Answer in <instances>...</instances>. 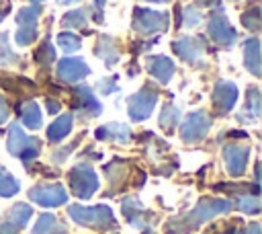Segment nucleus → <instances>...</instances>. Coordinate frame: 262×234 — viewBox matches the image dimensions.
Returning a JSON list of instances; mask_svg holds the SVG:
<instances>
[{
    "mask_svg": "<svg viewBox=\"0 0 262 234\" xmlns=\"http://www.w3.org/2000/svg\"><path fill=\"white\" fill-rule=\"evenodd\" d=\"M115 80H117V76H115V78H104V80L100 82V92H102V94L113 92V90L117 88V82H115Z\"/></svg>",
    "mask_w": 262,
    "mask_h": 234,
    "instance_id": "nucleus-35",
    "label": "nucleus"
},
{
    "mask_svg": "<svg viewBox=\"0 0 262 234\" xmlns=\"http://www.w3.org/2000/svg\"><path fill=\"white\" fill-rule=\"evenodd\" d=\"M209 127H211V117H209L205 111H194V113H190V115L184 119V123L180 125V135H182L184 142L192 144V142L203 140V138L207 135Z\"/></svg>",
    "mask_w": 262,
    "mask_h": 234,
    "instance_id": "nucleus-7",
    "label": "nucleus"
},
{
    "mask_svg": "<svg viewBox=\"0 0 262 234\" xmlns=\"http://www.w3.org/2000/svg\"><path fill=\"white\" fill-rule=\"evenodd\" d=\"M239 209L246 211V213H258V211H260V201H258V197H256V195H254V197H250V195L242 197V199H239Z\"/></svg>",
    "mask_w": 262,
    "mask_h": 234,
    "instance_id": "nucleus-34",
    "label": "nucleus"
},
{
    "mask_svg": "<svg viewBox=\"0 0 262 234\" xmlns=\"http://www.w3.org/2000/svg\"><path fill=\"white\" fill-rule=\"evenodd\" d=\"M20 119H23V123H25L29 129H37V127H41L43 117H41L39 105H37L35 101L25 103V105H23V109H20Z\"/></svg>",
    "mask_w": 262,
    "mask_h": 234,
    "instance_id": "nucleus-20",
    "label": "nucleus"
},
{
    "mask_svg": "<svg viewBox=\"0 0 262 234\" xmlns=\"http://www.w3.org/2000/svg\"><path fill=\"white\" fill-rule=\"evenodd\" d=\"M8 10H10V6H8V4H4V2H0V21L4 18V14H6Z\"/></svg>",
    "mask_w": 262,
    "mask_h": 234,
    "instance_id": "nucleus-39",
    "label": "nucleus"
},
{
    "mask_svg": "<svg viewBox=\"0 0 262 234\" xmlns=\"http://www.w3.org/2000/svg\"><path fill=\"white\" fill-rule=\"evenodd\" d=\"M237 101V88L233 82L221 80L217 82L215 90H213V107L217 109V113H227Z\"/></svg>",
    "mask_w": 262,
    "mask_h": 234,
    "instance_id": "nucleus-11",
    "label": "nucleus"
},
{
    "mask_svg": "<svg viewBox=\"0 0 262 234\" xmlns=\"http://www.w3.org/2000/svg\"><path fill=\"white\" fill-rule=\"evenodd\" d=\"M39 12H41V6H39V4H35V6H25V8H20V10L16 12V23H18L20 27H35Z\"/></svg>",
    "mask_w": 262,
    "mask_h": 234,
    "instance_id": "nucleus-25",
    "label": "nucleus"
},
{
    "mask_svg": "<svg viewBox=\"0 0 262 234\" xmlns=\"http://www.w3.org/2000/svg\"><path fill=\"white\" fill-rule=\"evenodd\" d=\"M31 213H33V209L29 207V205H25V203H16L12 209H10V213H8V220L6 222H10L12 226H16L18 230L29 222V218H31Z\"/></svg>",
    "mask_w": 262,
    "mask_h": 234,
    "instance_id": "nucleus-23",
    "label": "nucleus"
},
{
    "mask_svg": "<svg viewBox=\"0 0 262 234\" xmlns=\"http://www.w3.org/2000/svg\"><path fill=\"white\" fill-rule=\"evenodd\" d=\"M45 107H47V111H49V113H51V115H53V113H57V111H59V103H57V101H55V99H51V96H49V99H47V101H45Z\"/></svg>",
    "mask_w": 262,
    "mask_h": 234,
    "instance_id": "nucleus-36",
    "label": "nucleus"
},
{
    "mask_svg": "<svg viewBox=\"0 0 262 234\" xmlns=\"http://www.w3.org/2000/svg\"><path fill=\"white\" fill-rule=\"evenodd\" d=\"M147 72L160 80V82H168L174 74V64L170 57L166 55H149L147 57Z\"/></svg>",
    "mask_w": 262,
    "mask_h": 234,
    "instance_id": "nucleus-15",
    "label": "nucleus"
},
{
    "mask_svg": "<svg viewBox=\"0 0 262 234\" xmlns=\"http://www.w3.org/2000/svg\"><path fill=\"white\" fill-rule=\"evenodd\" d=\"M35 2H41V0H35Z\"/></svg>",
    "mask_w": 262,
    "mask_h": 234,
    "instance_id": "nucleus-43",
    "label": "nucleus"
},
{
    "mask_svg": "<svg viewBox=\"0 0 262 234\" xmlns=\"http://www.w3.org/2000/svg\"><path fill=\"white\" fill-rule=\"evenodd\" d=\"M29 197L43 207H57L68 199L66 189L61 185H39L29 191Z\"/></svg>",
    "mask_w": 262,
    "mask_h": 234,
    "instance_id": "nucleus-8",
    "label": "nucleus"
},
{
    "mask_svg": "<svg viewBox=\"0 0 262 234\" xmlns=\"http://www.w3.org/2000/svg\"><path fill=\"white\" fill-rule=\"evenodd\" d=\"M18 191V181L8 174L4 168H0V197H10Z\"/></svg>",
    "mask_w": 262,
    "mask_h": 234,
    "instance_id": "nucleus-26",
    "label": "nucleus"
},
{
    "mask_svg": "<svg viewBox=\"0 0 262 234\" xmlns=\"http://www.w3.org/2000/svg\"><path fill=\"white\" fill-rule=\"evenodd\" d=\"M61 25L66 29H76V27H84L86 25V10H72L61 18Z\"/></svg>",
    "mask_w": 262,
    "mask_h": 234,
    "instance_id": "nucleus-27",
    "label": "nucleus"
},
{
    "mask_svg": "<svg viewBox=\"0 0 262 234\" xmlns=\"http://www.w3.org/2000/svg\"><path fill=\"white\" fill-rule=\"evenodd\" d=\"M74 103H76V109H78V111H84V113H88L90 117L100 115V111H102L98 99L92 94V90H90L88 86H82V88H76V90H74Z\"/></svg>",
    "mask_w": 262,
    "mask_h": 234,
    "instance_id": "nucleus-14",
    "label": "nucleus"
},
{
    "mask_svg": "<svg viewBox=\"0 0 262 234\" xmlns=\"http://www.w3.org/2000/svg\"><path fill=\"white\" fill-rule=\"evenodd\" d=\"M168 25H170L168 12H158V10H147V8H135L133 10V29L141 35L166 31Z\"/></svg>",
    "mask_w": 262,
    "mask_h": 234,
    "instance_id": "nucleus-3",
    "label": "nucleus"
},
{
    "mask_svg": "<svg viewBox=\"0 0 262 234\" xmlns=\"http://www.w3.org/2000/svg\"><path fill=\"white\" fill-rule=\"evenodd\" d=\"M158 101V92L151 86H143L129 99V117L131 121H143L151 115L154 105Z\"/></svg>",
    "mask_w": 262,
    "mask_h": 234,
    "instance_id": "nucleus-6",
    "label": "nucleus"
},
{
    "mask_svg": "<svg viewBox=\"0 0 262 234\" xmlns=\"http://www.w3.org/2000/svg\"><path fill=\"white\" fill-rule=\"evenodd\" d=\"M199 4H203V6H211L213 2H217V0H196Z\"/></svg>",
    "mask_w": 262,
    "mask_h": 234,
    "instance_id": "nucleus-40",
    "label": "nucleus"
},
{
    "mask_svg": "<svg viewBox=\"0 0 262 234\" xmlns=\"http://www.w3.org/2000/svg\"><path fill=\"white\" fill-rule=\"evenodd\" d=\"M8 119V105H6V101L0 96V123H4Z\"/></svg>",
    "mask_w": 262,
    "mask_h": 234,
    "instance_id": "nucleus-37",
    "label": "nucleus"
},
{
    "mask_svg": "<svg viewBox=\"0 0 262 234\" xmlns=\"http://www.w3.org/2000/svg\"><path fill=\"white\" fill-rule=\"evenodd\" d=\"M57 43H59V47L63 49V51H68V53H72V51H76V49H80V45H82V41H80V37L78 35H74V33H61L59 37H57Z\"/></svg>",
    "mask_w": 262,
    "mask_h": 234,
    "instance_id": "nucleus-28",
    "label": "nucleus"
},
{
    "mask_svg": "<svg viewBox=\"0 0 262 234\" xmlns=\"http://www.w3.org/2000/svg\"><path fill=\"white\" fill-rule=\"evenodd\" d=\"M246 115H239V119H246V121H256L258 115H260V96H258V88L252 86L248 88V96H246V105H244V111Z\"/></svg>",
    "mask_w": 262,
    "mask_h": 234,
    "instance_id": "nucleus-21",
    "label": "nucleus"
},
{
    "mask_svg": "<svg viewBox=\"0 0 262 234\" xmlns=\"http://www.w3.org/2000/svg\"><path fill=\"white\" fill-rule=\"evenodd\" d=\"M244 62L254 76H260V41L256 37L244 43Z\"/></svg>",
    "mask_w": 262,
    "mask_h": 234,
    "instance_id": "nucleus-17",
    "label": "nucleus"
},
{
    "mask_svg": "<svg viewBox=\"0 0 262 234\" xmlns=\"http://www.w3.org/2000/svg\"><path fill=\"white\" fill-rule=\"evenodd\" d=\"M88 74H90V68L80 57H63L57 64V76L63 82H78Z\"/></svg>",
    "mask_w": 262,
    "mask_h": 234,
    "instance_id": "nucleus-9",
    "label": "nucleus"
},
{
    "mask_svg": "<svg viewBox=\"0 0 262 234\" xmlns=\"http://www.w3.org/2000/svg\"><path fill=\"white\" fill-rule=\"evenodd\" d=\"M176 55H180V60L184 62H199L201 55L205 53V43L199 37H180L178 41L172 43Z\"/></svg>",
    "mask_w": 262,
    "mask_h": 234,
    "instance_id": "nucleus-13",
    "label": "nucleus"
},
{
    "mask_svg": "<svg viewBox=\"0 0 262 234\" xmlns=\"http://www.w3.org/2000/svg\"><path fill=\"white\" fill-rule=\"evenodd\" d=\"M209 35L219 45H231L235 41V31H233V27L229 25V21H227V16L223 12H219V14H215L211 18V23H209Z\"/></svg>",
    "mask_w": 262,
    "mask_h": 234,
    "instance_id": "nucleus-12",
    "label": "nucleus"
},
{
    "mask_svg": "<svg viewBox=\"0 0 262 234\" xmlns=\"http://www.w3.org/2000/svg\"><path fill=\"white\" fill-rule=\"evenodd\" d=\"M70 216H72L78 224L90 226V228L106 230V228L115 226V216H113L111 207H106V205H94V207L70 205Z\"/></svg>",
    "mask_w": 262,
    "mask_h": 234,
    "instance_id": "nucleus-1",
    "label": "nucleus"
},
{
    "mask_svg": "<svg viewBox=\"0 0 262 234\" xmlns=\"http://www.w3.org/2000/svg\"><path fill=\"white\" fill-rule=\"evenodd\" d=\"M147 2H168V0H147Z\"/></svg>",
    "mask_w": 262,
    "mask_h": 234,
    "instance_id": "nucleus-42",
    "label": "nucleus"
},
{
    "mask_svg": "<svg viewBox=\"0 0 262 234\" xmlns=\"http://www.w3.org/2000/svg\"><path fill=\"white\" fill-rule=\"evenodd\" d=\"M231 207V203L229 201H225V199H203L184 220H182V224L186 226L184 230H182V234H186V232H190L192 228H196L199 224H203V222H207L209 218H213V216H217V213H223V211H227Z\"/></svg>",
    "mask_w": 262,
    "mask_h": 234,
    "instance_id": "nucleus-2",
    "label": "nucleus"
},
{
    "mask_svg": "<svg viewBox=\"0 0 262 234\" xmlns=\"http://www.w3.org/2000/svg\"><path fill=\"white\" fill-rule=\"evenodd\" d=\"M33 234H66V230L57 224L55 216L43 213V216L37 220V224L33 226Z\"/></svg>",
    "mask_w": 262,
    "mask_h": 234,
    "instance_id": "nucleus-22",
    "label": "nucleus"
},
{
    "mask_svg": "<svg viewBox=\"0 0 262 234\" xmlns=\"http://www.w3.org/2000/svg\"><path fill=\"white\" fill-rule=\"evenodd\" d=\"M70 187L76 197L88 199L98 189V177L88 164H78L70 170Z\"/></svg>",
    "mask_w": 262,
    "mask_h": 234,
    "instance_id": "nucleus-5",
    "label": "nucleus"
},
{
    "mask_svg": "<svg viewBox=\"0 0 262 234\" xmlns=\"http://www.w3.org/2000/svg\"><path fill=\"white\" fill-rule=\"evenodd\" d=\"M244 234H260V226H258V224H250Z\"/></svg>",
    "mask_w": 262,
    "mask_h": 234,
    "instance_id": "nucleus-38",
    "label": "nucleus"
},
{
    "mask_svg": "<svg viewBox=\"0 0 262 234\" xmlns=\"http://www.w3.org/2000/svg\"><path fill=\"white\" fill-rule=\"evenodd\" d=\"M242 23H244L246 29H250V31H258V29H260V8L254 6V8L246 10V12L242 14Z\"/></svg>",
    "mask_w": 262,
    "mask_h": 234,
    "instance_id": "nucleus-30",
    "label": "nucleus"
},
{
    "mask_svg": "<svg viewBox=\"0 0 262 234\" xmlns=\"http://www.w3.org/2000/svg\"><path fill=\"white\" fill-rule=\"evenodd\" d=\"M8 152L23 160H31L39 154V142L35 138H29L20 129V125L12 123L8 129Z\"/></svg>",
    "mask_w": 262,
    "mask_h": 234,
    "instance_id": "nucleus-4",
    "label": "nucleus"
},
{
    "mask_svg": "<svg viewBox=\"0 0 262 234\" xmlns=\"http://www.w3.org/2000/svg\"><path fill=\"white\" fill-rule=\"evenodd\" d=\"M199 23H201V12L194 6H184L182 8V25L188 27V29H192Z\"/></svg>",
    "mask_w": 262,
    "mask_h": 234,
    "instance_id": "nucleus-33",
    "label": "nucleus"
},
{
    "mask_svg": "<svg viewBox=\"0 0 262 234\" xmlns=\"http://www.w3.org/2000/svg\"><path fill=\"white\" fill-rule=\"evenodd\" d=\"M53 57H55V49L49 41H43L41 47H37V51H35V62L37 64H49Z\"/></svg>",
    "mask_w": 262,
    "mask_h": 234,
    "instance_id": "nucleus-31",
    "label": "nucleus"
},
{
    "mask_svg": "<svg viewBox=\"0 0 262 234\" xmlns=\"http://www.w3.org/2000/svg\"><path fill=\"white\" fill-rule=\"evenodd\" d=\"M76 2H80V0H59V4H76Z\"/></svg>",
    "mask_w": 262,
    "mask_h": 234,
    "instance_id": "nucleus-41",
    "label": "nucleus"
},
{
    "mask_svg": "<svg viewBox=\"0 0 262 234\" xmlns=\"http://www.w3.org/2000/svg\"><path fill=\"white\" fill-rule=\"evenodd\" d=\"M14 62H18V55L8 47L6 35L0 33V66H8V64H14Z\"/></svg>",
    "mask_w": 262,
    "mask_h": 234,
    "instance_id": "nucleus-29",
    "label": "nucleus"
},
{
    "mask_svg": "<svg viewBox=\"0 0 262 234\" xmlns=\"http://www.w3.org/2000/svg\"><path fill=\"white\" fill-rule=\"evenodd\" d=\"M178 121H180V109H178L176 105H172V103L164 105V107H162V115H160V123H162L168 131H172V129L178 125Z\"/></svg>",
    "mask_w": 262,
    "mask_h": 234,
    "instance_id": "nucleus-24",
    "label": "nucleus"
},
{
    "mask_svg": "<svg viewBox=\"0 0 262 234\" xmlns=\"http://www.w3.org/2000/svg\"><path fill=\"white\" fill-rule=\"evenodd\" d=\"M94 53H96V57H100L106 66H115V64H117V60H119L117 45H115L113 37H108V35H100V37H98Z\"/></svg>",
    "mask_w": 262,
    "mask_h": 234,
    "instance_id": "nucleus-16",
    "label": "nucleus"
},
{
    "mask_svg": "<svg viewBox=\"0 0 262 234\" xmlns=\"http://www.w3.org/2000/svg\"><path fill=\"white\" fill-rule=\"evenodd\" d=\"M72 121H74L72 113H66V115L57 117V119L47 127V138H49V142H59V140H63V138L70 133V129H72Z\"/></svg>",
    "mask_w": 262,
    "mask_h": 234,
    "instance_id": "nucleus-19",
    "label": "nucleus"
},
{
    "mask_svg": "<svg viewBox=\"0 0 262 234\" xmlns=\"http://www.w3.org/2000/svg\"><path fill=\"white\" fill-rule=\"evenodd\" d=\"M131 135V129L123 123H108L96 129V138L98 140H117V142H127Z\"/></svg>",
    "mask_w": 262,
    "mask_h": 234,
    "instance_id": "nucleus-18",
    "label": "nucleus"
},
{
    "mask_svg": "<svg viewBox=\"0 0 262 234\" xmlns=\"http://www.w3.org/2000/svg\"><path fill=\"white\" fill-rule=\"evenodd\" d=\"M248 146H237V144H227L225 150H223V156H225V164H227V170L231 177H239L244 174L246 170V164H248Z\"/></svg>",
    "mask_w": 262,
    "mask_h": 234,
    "instance_id": "nucleus-10",
    "label": "nucleus"
},
{
    "mask_svg": "<svg viewBox=\"0 0 262 234\" xmlns=\"http://www.w3.org/2000/svg\"><path fill=\"white\" fill-rule=\"evenodd\" d=\"M35 37H37V29H35V27H20V29L16 31V35H14V41H16V45L25 47V45L33 43Z\"/></svg>",
    "mask_w": 262,
    "mask_h": 234,
    "instance_id": "nucleus-32",
    "label": "nucleus"
}]
</instances>
